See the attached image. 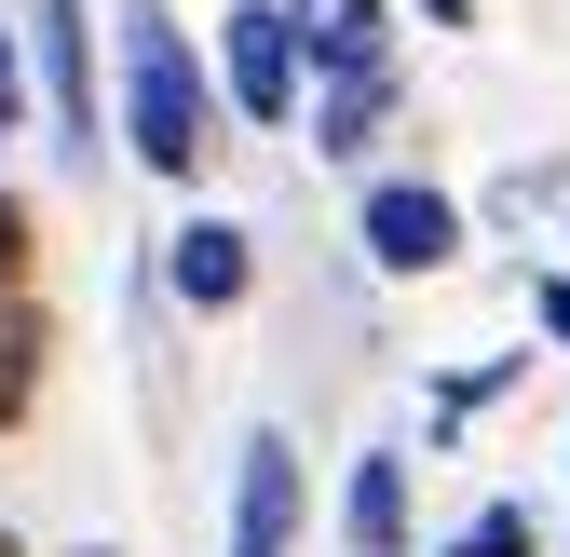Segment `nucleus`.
<instances>
[{
  "mask_svg": "<svg viewBox=\"0 0 570 557\" xmlns=\"http://www.w3.org/2000/svg\"><path fill=\"white\" fill-rule=\"evenodd\" d=\"M218 123H232V96H218V68H204V41L177 28V0H122L109 14V136L164 190H204Z\"/></svg>",
  "mask_w": 570,
  "mask_h": 557,
  "instance_id": "f257e3e1",
  "label": "nucleus"
},
{
  "mask_svg": "<svg viewBox=\"0 0 570 557\" xmlns=\"http://www.w3.org/2000/svg\"><path fill=\"white\" fill-rule=\"evenodd\" d=\"M28 68H41V136H55V164H82L109 150V96H96V0H41L28 14Z\"/></svg>",
  "mask_w": 570,
  "mask_h": 557,
  "instance_id": "f03ea898",
  "label": "nucleus"
},
{
  "mask_svg": "<svg viewBox=\"0 0 570 557\" xmlns=\"http://www.w3.org/2000/svg\"><path fill=\"white\" fill-rule=\"evenodd\" d=\"M218 96H232V123H299V96H313V55H299V28H285V0H232L218 14Z\"/></svg>",
  "mask_w": 570,
  "mask_h": 557,
  "instance_id": "7ed1b4c3",
  "label": "nucleus"
},
{
  "mask_svg": "<svg viewBox=\"0 0 570 557\" xmlns=\"http://www.w3.org/2000/svg\"><path fill=\"white\" fill-rule=\"evenodd\" d=\"M299 517H313V462L285 422H245L232 449V557H299Z\"/></svg>",
  "mask_w": 570,
  "mask_h": 557,
  "instance_id": "20e7f679",
  "label": "nucleus"
},
{
  "mask_svg": "<svg viewBox=\"0 0 570 557\" xmlns=\"http://www.w3.org/2000/svg\"><path fill=\"white\" fill-rule=\"evenodd\" d=\"M353 245H367V272H394V286H421V272L462 258V204L435 177H367V204H353Z\"/></svg>",
  "mask_w": 570,
  "mask_h": 557,
  "instance_id": "39448f33",
  "label": "nucleus"
},
{
  "mask_svg": "<svg viewBox=\"0 0 570 557\" xmlns=\"http://www.w3.org/2000/svg\"><path fill=\"white\" fill-rule=\"evenodd\" d=\"M164 300H177V313H204V326L245 313V300H258V232H245V218H218V204H204V218H177V232H164Z\"/></svg>",
  "mask_w": 570,
  "mask_h": 557,
  "instance_id": "423d86ee",
  "label": "nucleus"
},
{
  "mask_svg": "<svg viewBox=\"0 0 570 557\" xmlns=\"http://www.w3.org/2000/svg\"><path fill=\"white\" fill-rule=\"evenodd\" d=\"M299 123H313V164H367L381 123H394V55L381 68H326V82L299 96Z\"/></svg>",
  "mask_w": 570,
  "mask_h": 557,
  "instance_id": "0eeeda50",
  "label": "nucleus"
},
{
  "mask_svg": "<svg viewBox=\"0 0 570 557\" xmlns=\"http://www.w3.org/2000/svg\"><path fill=\"white\" fill-rule=\"evenodd\" d=\"M340 544L353 557H407L421 544V517H407V449H353V476H340Z\"/></svg>",
  "mask_w": 570,
  "mask_h": 557,
  "instance_id": "6e6552de",
  "label": "nucleus"
},
{
  "mask_svg": "<svg viewBox=\"0 0 570 557\" xmlns=\"http://www.w3.org/2000/svg\"><path fill=\"white\" fill-rule=\"evenodd\" d=\"M285 28H299L313 82H326V68H381L394 55V0H285Z\"/></svg>",
  "mask_w": 570,
  "mask_h": 557,
  "instance_id": "1a4fd4ad",
  "label": "nucleus"
},
{
  "mask_svg": "<svg viewBox=\"0 0 570 557\" xmlns=\"http://www.w3.org/2000/svg\"><path fill=\"white\" fill-rule=\"evenodd\" d=\"M28 394H41V300H0V436L28 422Z\"/></svg>",
  "mask_w": 570,
  "mask_h": 557,
  "instance_id": "9d476101",
  "label": "nucleus"
},
{
  "mask_svg": "<svg viewBox=\"0 0 570 557\" xmlns=\"http://www.w3.org/2000/svg\"><path fill=\"white\" fill-rule=\"evenodd\" d=\"M28 286H41V218L0 190V300H28Z\"/></svg>",
  "mask_w": 570,
  "mask_h": 557,
  "instance_id": "9b49d317",
  "label": "nucleus"
},
{
  "mask_svg": "<svg viewBox=\"0 0 570 557\" xmlns=\"http://www.w3.org/2000/svg\"><path fill=\"white\" fill-rule=\"evenodd\" d=\"M517 368H530V354H503V368H462V381H435V436H462V422H475V408L503 394Z\"/></svg>",
  "mask_w": 570,
  "mask_h": 557,
  "instance_id": "f8f14e48",
  "label": "nucleus"
},
{
  "mask_svg": "<svg viewBox=\"0 0 570 557\" xmlns=\"http://www.w3.org/2000/svg\"><path fill=\"white\" fill-rule=\"evenodd\" d=\"M462 544H475V557H543V517H530V504H475Z\"/></svg>",
  "mask_w": 570,
  "mask_h": 557,
  "instance_id": "ddd939ff",
  "label": "nucleus"
},
{
  "mask_svg": "<svg viewBox=\"0 0 570 557\" xmlns=\"http://www.w3.org/2000/svg\"><path fill=\"white\" fill-rule=\"evenodd\" d=\"M28 136V28H0V150Z\"/></svg>",
  "mask_w": 570,
  "mask_h": 557,
  "instance_id": "4468645a",
  "label": "nucleus"
},
{
  "mask_svg": "<svg viewBox=\"0 0 570 557\" xmlns=\"http://www.w3.org/2000/svg\"><path fill=\"white\" fill-rule=\"evenodd\" d=\"M530 326H543L557 354H570V272H530Z\"/></svg>",
  "mask_w": 570,
  "mask_h": 557,
  "instance_id": "2eb2a0df",
  "label": "nucleus"
},
{
  "mask_svg": "<svg viewBox=\"0 0 570 557\" xmlns=\"http://www.w3.org/2000/svg\"><path fill=\"white\" fill-rule=\"evenodd\" d=\"M421 28H475V0H421Z\"/></svg>",
  "mask_w": 570,
  "mask_h": 557,
  "instance_id": "dca6fc26",
  "label": "nucleus"
},
{
  "mask_svg": "<svg viewBox=\"0 0 570 557\" xmlns=\"http://www.w3.org/2000/svg\"><path fill=\"white\" fill-rule=\"evenodd\" d=\"M0 557H28V544H14V530H0Z\"/></svg>",
  "mask_w": 570,
  "mask_h": 557,
  "instance_id": "f3484780",
  "label": "nucleus"
},
{
  "mask_svg": "<svg viewBox=\"0 0 570 557\" xmlns=\"http://www.w3.org/2000/svg\"><path fill=\"white\" fill-rule=\"evenodd\" d=\"M435 557H475V544H435Z\"/></svg>",
  "mask_w": 570,
  "mask_h": 557,
  "instance_id": "a211bd4d",
  "label": "nucleus"
},
{
  "mask_svg": "<svg viewBox=\"0 0 570 557\" xmlns=\"http://www.w3.org/2000/svg\"><path fill=\"white\" fill-rule=\"evenodd\" d=\"M82 557H109V544H82Z\"/></svg>",
  "mask_w": 570,
  "mask_h": 557,
  "instance_id": "6ab92c4d",
  "label": "nucleus"
}]
</instances>
